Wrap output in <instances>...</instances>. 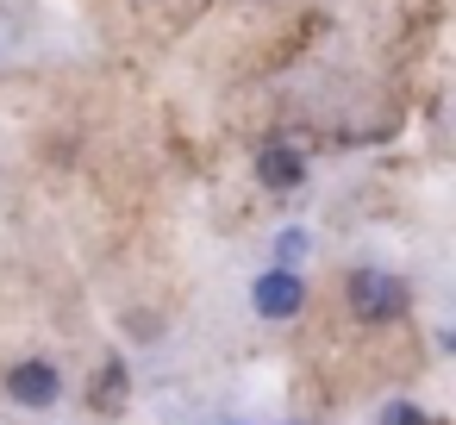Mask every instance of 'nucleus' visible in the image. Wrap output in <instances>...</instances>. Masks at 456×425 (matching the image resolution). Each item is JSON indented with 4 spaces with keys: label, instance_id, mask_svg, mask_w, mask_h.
Instances as JSON below:
<instances>
[{
    "label": "nucleus",
    "instance_id": "obj_3",
    "mask_svg": "<svg viewBox=\"0 0 456 425\" xmlns=\"http://www.w3.org/2000/svg\"><path fill=\"white\" fill-rule=\"evenodd\" d=\"M7 394H13L20 406H57V394H63V375H57V363H38V356H26V363H13V369H7Z\"/></svg>",
    "mask_w": 456,
    "mask_h": 425
},
{
    "label": "nucleus",
    "instance_id": "obj_1",
    "mask_svg": "<svg viewBox=\"0 0 456 425\" xmlns=\"http://www.w3.org/2000/svg\"><path fill=\"white\" fill-rule=\"evenodd\" d=\"M350 306H356V319L387 325V319H406L412 288H406L400 275H387V269H356V275H350Z\"/></svg>",
    "mask_w": 456,
    "mask_h": 425
},
{
    "label": "nucleus",
    "instance_id": "obj_6",
    "mask_svg": "<svg viewBox=\"0 0 456 425\" xmlns=\"http://www.w3.org/2000/svg\"><path fill=\"white\" fill-rule=\"evenodd\" d=\"M381 425H425V413H419V406H406V400H394V406L381 413Z\"/></svg>",
    "mask_w": 456,
    "mask_h": 425
},
{
    "label": "nucleus",
    "instance_id": "obj_5",
    "mask_svg": "<svg viewBox=\"0 0 456 425\" xmlns=\"http://www.w3.org/2000/svg\"><path fill=\"white\" fill-rule=\"evenodd\" d=\"M94 406H101V413H119V406H126V363H119V356L101 363V375H94Z\"/></svg>",
    "mask_w": 456,
    "mask_h": 425
},
{
    "label": "nucleus",
    "instance_id": "obj_4",
    "mask_svg": "<svg viewBox=\"0 0 456 425\" xmlns=\"http://www.w3.org/2000/svg\"><path fill=\"white\" fill-rule=\"evenodd\" d=\"M256 182L275 188V194H288V188L306 182V157L288 151V144H263V151H256Z\"/></svg>",
    "mask_w": 456,
    "mask_h": 425
},
{
    "label": "nucleus",
    "instance_id": "obj_2",
    "mask_svg": "<svg viewBox=\"0 0 456 425\" xmlns=\"http://www.w3.org/2000/svg\"><path fill=\"white\" fill-rule=\"evenodd\" d=\"M250 300H256L263 319H294V313L306 306V282H300L294 269H269V275H256Z\"/></svg>",
    "mask_w": 456,
    "mask_h": 425
}]
</instances>
